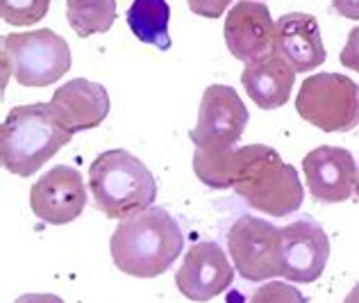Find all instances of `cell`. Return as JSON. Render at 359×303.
Segmentation results:
<instances>
[{
  "label": "cell",
  "mask_w": 359,
  "mask_h": 303,
  "mask_svg": "<svg viewBox=\"0 0 359 303\" xmlns=\"http://www.w3.org/2000/svg\"><path fill=\"white\" fill-rule=\"evenodd\" d=\"M248 108L228 84H210L203 94L198 123L189 132L196 148H232L248 126Z\"/></svg>",
  "instance_id": "ba28073f"
},
{
  "label": "cell",
  "mask_w": 359,
  "mask_h": 303,
  "mask_svg": "<svg viewBox=\"0 0 359 303\" xmlns=\"http://www.w3.org/2000/svg\"><path fill=\"white\" fill-rule=\"evenodd\" d=\"M330 260V238L314 217H300L282 228L280 278L314 283L323 276Z\"/></svg>",
  "instance_id": "9c48e42d"
},
{
  "label": "cell",
  "mask_w": 359,
  "mask_h": 303,
  "mask_svg": "<svg viewBox=\"0 0 359 303\" xmlns=\"http://www.w3.org/2000/svg\"><path fill=\"white\" fill-rule=\"evenodd\" d=\"M302 174L311 196L323 203H341L357 187V165L351 150L318 146L302 160Z\"/></svg>",
  "instance_id": "7c38bea8"
},
{
  "label": "cell",
  "mask_w": 359,
  "mask_h": 303,
  "mask_svg": "<svg viewBox=\"0 0 359 303\" xmlns=\"http://www.w3.org/2000/svg\"><path fill=\"white\" fill-rule=\"evenodd\" d=\"M109 94L98 82L75 78L53 94L50 110L69 132L98 128L109 115Z\"/></svg>",
  "instance_id": "5bb4252c"
},
{
  "label": "cell",
  "mask_w": 359,
  "mask_h": 303,
  "mask_svg": "<svg viewBox=\"0 0 359 303\" xmlns=\"http://www.w3.org/2000/svg\"><path fill=\"white\" fill-rule=\"evenodd\" d=\"M339 62H341L346 69L359 73V25L353 27L351 34H348V41L344 46L341 55H339Z\"/></svg>",
  "instance_id": "7402d4cb"
},
{
  "label": "cell",
  "mask_w": 359,
  "mask_h": 303,
  "mask_svg": "<svg viewBox=\"0 0 359 303\" xmlns=\"http://www.w3.org/2000/svg\"><path fill=\"white\" fill-rule=\"evenodd\" d=\"M66 18L82 39L107 32L116 21V0H66Z\"/></svg>",
  "instance_id": "ac0fdd59"
},
{
  "label": "cell",
  "mask_w": 359,
  "mask_h": 303,
  "mask_svg": "<svg viewBox=\"0 0 359 303\" xmlns=\"http://www.w3.org/2000/svg\"><path fill=\"white\" fill-rule=\"evenodd\" d=\"M232 189L250 207L269 217L294 214L305 198L296 167L285 165L278 150L266 144L243 146L241 169Z\"/></svg>",
  "instance_id": "277c9868"
},
{
  "label": "cell",
  "mask_w": 359,
  "mask_h": 303,
  "mask_svg": "<svg viewBox=\"0 0 359 303\" xmlns=\"http://www.w3.org/2000/svg\"><path fill=\"white\" fill-rule=\"evenodd\" d=\"M228 51L241 62H255L276 49V23L266 5L241 0L230 7L223 25Z\"/></svg>",
  "instance_id": "4fadbf2b"
},
{
  "label": "cell",
  "mask_w": 359,
  "mask_h": 303,
  "mask_svg": "<svg viewBox=\"0 0 359 303\" xmlns=\"http://www.w3.org/2000/svg\"><path fill=\"white\" fill-rule=\"evenodd\" d=\"M73 139L55 119L50 103L16 105L0 128V157L9 174L30 178Z\"/></svg>",
  "instance_id": "7a4b0ae2"
},
{
  "label": "cell",
  "mask_w": 359,
  "mask_h": 303,
  "mask_svg": "<svg viewBox=\"0 0 359 303\" xmlns=\"http://www.w3.org/2000/svg\"><path fill=\"white\" fill-rule=\"evenodd\" d=\"M14 303H64L57 295H23Z\"/></svg>",
  "instance_id": "cb8c5ba5"
},
{
  "label": "cell",
  "mask_w": 359,
  "mask_h": 303,
  "mask_svg": "<svg viewBox=\"0 0 359 303\" xmlns=\"http://www.w3.org/2000/svg\"><path fill=\"white\" fill-rule=\"evenodd\" d=\"M234 283V267L216 242H198L187 251L175 271V285L189 301L205 303L223 295Z\"/></svg>",
  "instance_id": "30bf717a"
},
{
  "label": "cell",
  "mask_w": 359,
  "mask_h": 303,
  "mask_svg": "<svg viewBox=\"0 0 359 303\" xmlns=\"http://www.w3.org/2000/svg\"><path fill=\"white\" fill-rule=\"evenodd\" d=\"M280 242L282 228L252 214L239 217L228 231L230 260L252 283L280 278Z\"/></svg>",
  "instance_id": "52a82bcc"
},
{
  "label": "cell",
  "mask_w": 359,
  "mask_h": 303,
  "mask_svg": "<svg viewBox=\"0 0 359 303\" xmlns=\"http://www.w3.org/2000/svg\"><path fill=\"white\" fill-rule=\"evenodd\" d=\"M298 115L323 132H348L359 123V84L341 73H316L302 80Z\"/></svg>",
  "instance_id": "8992f818"
},
{
  "label": "cell",
  "mask_w": 359,
  "mask_h": 303,
  "mask_svg": "<svg viewBox=\"0 0 359 303\" xmlns=\"http://www.w3.org/2000/svg\"><path fill=\"white\" fill-rule=\"evenodd\" d=\"M276 51L296 73H307L325 62L327 53L318 21L305 12H291L276 21Z\"/></svg>",
  "instance_id": "9a60e30c"
},
{
  "label": "cell",
  "mask_w": 359,
  "mask_h": 303,
  "mask_svg": "<svg viewBox=\"0 0 359 303\" xmlns=\"http://www.w3.org/2000/svg\"><path fill=\"white\" fill-rule=\"evenodd\" d=\"M168 21H171V7L166 0H135L128 9V25L132 34L141 44L155 46L159 51L171 49Z\"/></svg>",
  "instance_id": "e0dca14e"
},
{
  "label": "cell",
  "mask_w": 359,
  "mask_h": 303,
  "mask_svg": "<svg viewBox=\"0 0 359 303\" xmlns=\"http://www.w3.org/2000/svg\"><path fill=\"white\" fill-rule=\"evenodd\" d=\"M248 303H309V299L294 285L282 281H269L252 292Z\"/></svg>",
  "instance_id": "ffe728a7"
},
{
  "label": "cell",
  "mask_w": 359,
  "mask_h": 303,
  "mask_svg": "<svg viewBox=\"0 0 359 303\" xmlns=\"http://www.w3.org/2000/svg\"><path fill=\"white\" fill-rule=\"evenodd\" d=\"M355 192H357V198H359V169H357V187H355Z\"/></svg>",
  "instance_id": "484cf974"
},
{
  "label": "cell",
  "mask_w": 359,
  "mask_h": 303,
  "mask_svg": "<svg viewBox=\"0 0 359 303\" xmlns=\"http://www.w3.org/2000/svg\"><path fill=\"white\" fill-rule=\"evenodd\" d=\"M184 249V233L166 207H148L123 219L109 240L111 260L135 278H157L173 267Z\"/></svg>",
  "instance_id": "6da1fadb"
},
{
  "label": "cell",
  "mask_w": 359,
  "mask_h": 303,
  "mask_svg": "<svg viewBox=\"0 0 359 303\" xmlns=\"http://www.w3.org/2000/svg\"><path fill=\"white\" fill-rule=\"evenodd\" d=\"M87 205L84 178L78 169L57 165L46 172L30 189L32 212L46 224L64 226L75 221Z\"/></svg>",
  "instance_id": "8fae6325"
},
{
  "label": "cell",
  "mask_w": 359,
  "mask_h": 303,
  "mask_svg": "<svg viewBox=\"0 0 359 303\" xmlns=\"http://www.w3.org/2000/svg\"><path fill=\"white\" fill-rule=\"evenodd\" d=\"M89 189L102 214L123 221L153 207L157 181L139 157L126 148H111L91 162Z\"/></svg>",
  "instance_id": "3957f363"
},
{
  "label": "cell",
  "mask_w": 359,
  "mask_h": 303,
  "mask_svg": "<svg viewBox=\"0 0 359 303\" xmlns=\"http://www.w3.org/2000/svg\"><path fill=\"white\" fill-rule=\"evenodd\" d=\"M344 303H359V283L351 292H348V297L344 299Z\"/></svg>",
  "instance_id": "d4e9b609"
},
{
  "label": "cell",
  "mask_w": 359,
  "mask_h": 303,
  "mask_svg": "<svg viewBox=\"0 0 359 303\" xmlns=\"http://www.w3.org/2000/svg\"><path fill=\"white\" fill-rule=\"evenodd\" d=\"M5 69L23 87H48L71 69V49L53 30H30L3 37Z\"/></svg>",
  "instance_id": "5b68a950"
},
{
  "label": "cell",
  "mask_w": 359,
  "mask_h": 303,
  "mask_svg": "<svg viewBox=\"0 0 359 303\" xmlns=\"http://www.w3.org/2000/svg\"><path fill=\"white\" fill-rule=\"evenodd\" d=\"M294 80L296 71L276 51L248 62L241 73V84L248 91V98L262 110H278L285 105L294 89Z\"/></svg>",
  "instance_id": "2e32d148"
},
{
  "label": "cell",
  "mask_w": 359,
  "mask_h": 303,
  "mask_svg": "<svg viewBox=\"0 0 359 303\" xmlns=\"http://www.w3.org/2000/svg\"><path fill=\"white\" fill-rule=\"evenodd\" d=\"M332 7H334V12L341 14L344 18L359 21V0H332Z\"/></svg>",
  "instance_id": "603a6c76"
},
{
  "label": "cell",
  "mask_w": 359,
  "mask_h": 303,
  "mask_svg": "<svg viewBox=\"0 0 359 303\" xmlns=\"http://www.w3.org/2000/svg\"><path fill=\"white\" fill-rule=\"evenodd\" d=\"M189 9L198 16L205 18H219L225 14V9L230 7L232 0H187Z\"/></svg>",
  "instance_id": "44dd1931"
},
{
  "label": "cell",
  "mask_w": 359,
  "mask_h": 303,
  "mask_svg": "<svg viewBox=\"0 0 359 303\" xmlns=\"http://www.w3.org/2000/svg\"><path fill=\"white\" fill-rule=\"evenodd\" d=\"M50 0H0V16L9 25H34L48 14Z\"/></svg>",
  "instance_id": "d6986e66"
}]
</instances>
